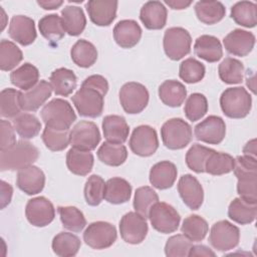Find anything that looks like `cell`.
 <instances>
[{
	"instance_id": "6da1fadb",
	"label": "cell",
	"mask_w": 257,
	"mask_h": 257,
	"mask_svg": "<svg viewBox=\"0 0 257 257\" xmlns=\"http://www.w3.org/2000/svg\"><path fill=\"white\" fill-rule=\"evenodd\" d=\"M39 156L38 149L27 141H17L10 148L0 151V170L20 171L31 166Z\"/></svg>"
},
{
	"instance_id": "7a4b0ae2",
	"label": "cell",
	"mask_w": 257,
	"mask_h": 257,
	"mask_svg": "<svg viewBox=\"0 0 257 257\" xmlns=\"http://www.w3.org/2000/svg\"><path fill=\"white\" fill-rule=\"evenodd\" d=\"M40 115L45 126L59 131H68L76 120V114L71 104L62 98H53L46 103L42 107Z\"/></svg>"
},
{
	"instance_id": "3957f363",
	"label": "cell",
	"mask_w": 257,
	"mask_h": 257,
	"mask_svg": "<svg viewBox=\"0 0 257 257\" xmlns=\"http://www.w3.org/2000/svg\"><path fill=\"white\" fill-rule=\"evenodd\" d=\"M220 106L226 116L230 118H244L251 110L252 97L242 86L229 87L220 96Z\"/></svg>"
},
{
	"instance_id": "277c9868",
	"label": "cell",
	"mask_w": 257,
	"mask_h": 257,
	"mask_svg": "<svg viewBox=\"0 0 257 257\" xmlns=\"http://www.w3.org/2000/svg\"><path fill=\"white\" fill-rule=\"evenodd\" d=\"M163 144L170 150H182L192 141L193 132L191 125L183 118L174 117L168 119L161 127Z\"/></svg>"
},
{
	"instance_id": "5b68a950",
	"label": "cell",
	"mask_w": 257,
	"mask_h": 257,
	"mask_svg": "<svg viewBox=\"0 0 257 257\" xmlns=\"http://www.w3.org/2000/svg\"><path fill=\"white\" fill-rule=\"evenodd\" d=\"M104 95L89 86H83L71 96L72 102L81 116L85 117H98L103 110Z\"/></svg>"
},
{
	"instance_id": "8992f818",
	"label": "cell",
	"mask_w": 257,
	"mask_h": 257,
	"mask_svg": "<svg viewBox=\"0 0 257 257\" xmlns=\"http://www.w3.org/2000/svg\"><path fill=\"white\" fill-rule=\"evenodd\" d=\"M119 101L126 113L142 112L149 103L150 94L147 87L136 81L124 83L119 89Z\"/></svg>"
},
{
	"instance_id": "52a82bcc",
	"label": "cell",
	"mask_w": 257,
	"mask_h": 257,
	"mask_svg": "<svg viewBox=\"0 0 257 257\" xmlns=\"http://www.w3.org/2000/svg\"><path fill=\"white\" fill-rule=\"evenodd\" d=\"M192 37L183 27H171L164 34V50L172 60H180L191 51Z\"/></svg>"
},
{
	"instance_id": "ba28073f",
	"label": "cell",
	"mask_w": 257,
	"mask_h": 257,
	"mask_svg": "<svg viewBox=\"0 0 257 257\" xmlns=\"http://www.w3.org/2000/svg\"><path fill=\"white\" fill-rule=\"evenodd\" d=\"M148 218L153 228L163 234L177 231L181 221L178 211L172 205L165 202H157L150 209Z\"/></svg>"
},
{
	"instance_id": "9c48e42d",
	"label": "cell",
	"mask_w": 257,
	"mask_h": 257,
	"mask_svg": "<svg viewBox=\"0 0 257 257\" xmlns=\"http://www.w3.org/2000/svg\"><path fill=\"white\" fill-rule=\"evenodd\" d=\"M240 241V230L227 220L216 222L209 235V242L214 249L225 252L234 249Z\"/></svg>"
},
{
	"instance_id": "30bf717a",
	"label": "cell",
	"mask_w": 257,
	"mask_h": 257,
	"mask_svg": "<svg viewBox=\"0 0 257 257\" xmlns=\"http://www.w3.org/2000/svg\"><path fill=\"white\" fill-rule=\"evenodd\" d=\"M117 233L115 227L104 221L90 223L83 232V241L90 248L102 250L110 247L116 240Z\"/></svg>"
},
{
	"instance_id": "8fae6325",
	"label": "cell",
	"mask_w": 257,
	"mask_h": 257,
	"mask_svg": "<svg viewBox=\"0 0 257 257\" xmlns=\"http://www.w3.org/2000/svg\"><path fill=\"white\" fill-rule=\"evenodd\" d=\"M99 142V130L92 121L80 120L69 133V143L71 147L81 151H93Z\"/></svg>"
},
{
	"instance_id": "7c38bea8",
	"label": "cell",
	"mask_w": 257,
	"mask_h": 257,
	"mask_svg": "<svg viewBox=\"0 0 257 257\" xmlns=\"http://www.w3.org/2000/svg\"><path fill=\"white\" fill-rule=\"evenodd\" d=\"M149 231L147 218L137 212L124 214L119 221V233L122 240L128 244L142 243Z\"/></svg>"
},
{
	"instance_id": "4fadbf2b",
	"label": "cell",
	"mask_w": 257,
	"mask_h": 257,
	"mask_svg": "<svg viewBox=\"0 0 257 257\" xmlns=\"http://www.w3.org/2000/svg\"><path fill=\"white\" fill-rule=\"evenodd\" d=\"M132 152L140 157L153 156L159 148V139L154 127L142 124L137 126L128 142Z\"/></svg>"
},
{
	"instance_id": "5bb4252c",
	"label": "cell",
	"mask_w": 257,
	"mask_h": 257,
	"mask_svg": "<svg viewBox=\"0 0 257 257\" xmlns=\"http://www.w3.org/2000/svg\"><path fill=\"white\" fill-rule=\"evenodd\" d=\"M25 216L31 225L45 227L54 220L55 209L47 198L40 196L32 198L27 202Z\"/></svg>"
},
{
	"instance_id": "9a60e30c",
	"label": "cell",
	"mask_w": 257,
	"mask_h": 257,
	"mask_svg": "<svg viewBox=\"0 0 257 257\" xmlns=\"http://www.w3.org/2000/svg\"><path fill=\"white\" fill-rule=\"evenodd\" d=\"M194 134L198 141L209 145H218L225 138L226 123L218 115H209L195 126Z\"/></svg>"
},
{
	"instance_id": "2e32d148",
	"label": "cell",
	"mask_w": 257,
	"mask_h": 257,
	"mask_svg": "<svg viewBox=\"0 0 257 257\" xmlns=\"http://www.w3.org/2000/svg\"><path fill=\"white\" fill-rule=\"evenodd\" d=\"M178 192L183 202L191 210H198L204 201V190L196 177L183 175L178 182Z\"/></svg>"
},
{
	"instance_id": "e0dca14e",
	"label": "cell",
	"mask_w": 257,
	"mask_h": 257,
	"mask_svg": "<svg viewBox=\"0 0 257 257\" xmlns=\"http://www.w3.org/2000/svg\"><path fill=\"white\" fill-rule=\"evenodd\" d=\"M117 1L89 0L85 4L89 19L97 26H108L116 17Z\"/></svg>"
},
{
	"instance_id": "ac0fdd59",
	"label": "cell",
	"mask_w": 257,
	"mask_h": 257,
	"mask_svg": "<svg viewBox=\"0 0 257 257\" xmlns=\"http://www.w3.org/2000/svg\"><path fill=\"white\" fill-rule=\"evenodd\" d=\"M255 35L243 29H234L223 39L225 49L235 56L248 55L255 45Z\"/></svg>"
},
{
	"instance_id": "d6986e66",
	"label": "cell",
	"mask_w": 257,
	"mask_h": 257,
	"mask_svg": "<svg viewBox=\"0 0 257 257\" xmlns=\"http://www.w3.org/2000/svg\"><path fill=\"white\" fill-rule=\"evenodd\" d=\"M8 33L13 40L23 46L32 44L37 37L34 20L25 15H15L11 18Z\"/></svg>"
},
{
	"instance_id": "ffe728a7",
	"label": "cell",
	"mask_w": 257,
	"mask_h": 257,
	"mask_svg": "<svg viewBox=\"0 0 257 257\" xmlns=\"http://www.w3.org/2000/svg\"><path fill=\"white\" fill-rule=\"evenodd\" d=\"M52 87L46 80H39L38 83L26 91H20L19 103L22 110L35 111L42 106L51 96Z\"/></svg>"
},
{
	"instance_id": "44dd1931",
	"label": "cell",
	"mask_w": 257,
	"mask_h": 257,
	"mask_svg": "<svg viewBox=\"0 0 257 257\" xmlns=\"http://www.w3.org/2000/svg\"><path fill=\"white\" fill-rule=\"evenodd\" d=\"M17 187L27 195H36L40 193L45 185V175L41 169L36 166H29L17 174Z\"/></svg>"
},
{
	"instance_id": "7402d4cb",
	"label": "cell",
	"mask_w": 257,
	"mask_h": 257,
	"mask_svg": "<svg viewBox=\"0 0 257 257\" xmlns=\"http://www.w3.org/2000/svg\"><path fill=\"white\" fill-rule=\"evenodd\" d=\"M168 11L160 1L146 2L140 11V19L147 29L160 30L167 23Z\"/></svg>"
},
{
	"instance_id": "603a6c76",
	"label": "cell",
	"mask_w": 257,
	"mask_h": 257,
	"mask_svg": "<svg viewBox=\"0 0 257 257\" xmlns=\"http://www.w3.org/2000/svg\"><path fill=\"white\" fill-rule=\"evenodd\" d=\"M141 37L142 28L135 20H120L113 28V39L121 48H133L139 43Z\"/></svg>"
},
{
	"instance_id": "cb8c5ba5",
	"label": "cell",
	"mask_w": 257,
	"mask_h": 257,
	"mask_svg": "<svg viewBox=\"0 0 257 257\" xmlns=\"http://www.w3.org/2000/svg\"><path fill=\"white\" fill-rule=\"evenodd\" d=\"M178 175L177 167L170 161H162L155 164L150 171V183L159 190L171 188Z\"/></svg>"
},
{
	"instance_id": "d4e9b609",
	"label": "cell",
	"mask_w": 257,
	"mask_h": 257,
	"mask_svg": "<svg viewBox=\"0 0 257 257\" xmlns=\"http://www.w3.org/2000/svg\"><path fill=\"white\" fill-rule=\"evenodd\" d=\"M102 132L107 142L123 144L127 140L130 127L123 116L109 114L102 119Z\"/></svg>"
},
{
	"instance_id": "484cf974",
	"label": "cell",
	"mask_w": 257,
	"mask_h": 257,
	"mask_svg": "<svg viewBox=\"0 0 257 257\" xmlns=\"http://www.w3.org/2000/svg\"><path fill=\"white\" fill-rule=\"evenodd\" d=\"M195 54L207 62H217L223 56V48L220 40L213 35H201L194 44Z\"/></svg>"
},
{
	"instance_id": "4316f807",
	"label": "cell",
	"mask_w": 257,
	"mask_h": 257,
	"mask_svg": "<svg viewBox=\"0 0 257 257\" xmlns=\"http://www.w3.org/2000/svg\"><path fill=\"white\" fill-rule=\"evenodd\" d=\"M49 83L56 95L68 96L76 88L77 78L72 70L60 67L52 71Z\"/></svg>"
},
{
	"instance_id": "83f0119b",
	"label": "cell",
	"mask_w": 257,
	"mask_h": 257,
	"mask_svg": "<svg viewBox=\"0 0 257 257\" xmlns=\"http://www.w3.org/2000/svg\"><path fill=\"white\" fill-rule=\"evenodd\" d=\"M159 97L161 101L170 106V107H178L186 99L187 89L185 85L174 79L165 80L159 86Z\"/></svg>"
},
{
	"instance_id": "f1b7e54d",
	"label": "cell",
	"mask_w": 257,
	"mask_h": 257,
	"mask_svg": "<svg viewBox=\"0 0 257 257\" xmlns=\"http://www.w3.org/2000/svg\"><path fill=\"white\" fill-rule=\"evenodd\" d=\"M132 196L131 184L118 177L110 178L104 187V200L113 205H119L130 201Z\"/></svg>"
},
{
	"instance_id": "f546056e",
	"label": "cell",
	"mask_w": 257,
	"mask_h": 257,
	"mask_svg": "<svg viewBox=\"0 0 257 257\" xmlns=\"http://www.w3.org/2000/svg\"><path fill=\"white\" fill-rule=\"evenodd\" d=\"M94 158L92 153L71 148L66 154L67 169L74 175L86 176L93 167Z\"/></svg>"
},
{
	"instance_id": "4dcf8cb0",
	"label": "cell",
	"mask_w": 257,
	"mask_h": 257,
	"mask_svg": "<svg viewBox=\"0 0 257 257\" xmlns=\"http://www.w3.org/2000/svg\"><path fill=\"white\" fill-rule=\"evenodd\" d=\"M61 19L65 32L70 36L81 34L86 26L83 10L78 6L67 5L61 10Z\"/></svg>"
},
{
	"instance_id": "1f68e13d",
	"label": "cell",
	"mask_w": 257,
	"mask_h": 257,
	"mask_svg": "<svg viewBox=\"0 0 257 257\" xmlns=\"http://www.w3.org/2000/svg\"><path fill=\"white\" fill-rule=\"evenodd\" d=\"M195 13L202 23L212 25L224 18L226 8L220 1H198L195 4Z\"/></svg>"
},
{
	"instance_id": "d6a6232c",
	"label": "cell",
	"mask_w": 257,
	"mask_h": 257,
	"mask_svg": "<svg viewBox=\"0 0 257 257\" xmlns=\"http://www.w3.org/2000/svg\"><path fill=\"white\" fill-rule=\"evenodd\" d=\"M10 81L13 85L23 91L29 90L38 83L39 71L33 64L25 62L11 72Z\"/></svg>"
},
{
	"instance_id": "836d02e7",
	"label": "cell",
	"mask_w": 257,
	"mask_h": 257,
	"mask_svg": "<svg viewBox=\"0 0 257 257\" xmlns=\"http://www.w3.org/2000/svg\"><path fill=\"white\" fill-rule=\"evenodd\" d=\"M70 56L77 66L87 68L97 60V50L91 42L85 39H79L71 47Z\"/></svg>"
},
{
	"instance_id": "e575fe53",
	"label": "cell",
	"mask_w": 257,
	"mask_h": 257,
	"mask_svg": "<svg viewBox=\"0 0 257 257\" xmlns=\"http://www.w3.org/2000/svg\"><path fill=\"white\" fill-rule=\"evenodd\" d=\"M228 216L238 224H250L257 216V204H250L241 198H235L229 205Z\"/></svg>"
},
{
	"instance_id": "d590c367",
	"label": "cell",
	"mask_w": 257,
	"mask_h": 257,
	"mask_svg": "<svg viewBox=\"0 0 257 257\" xmlns=\"http://www.w3.org/2000/svg\"><path fill=\"white\" fill-rule=\"evenodd\" d=\"M97 158L104 165L118 167L125 162L127 150L122 144L105 142L97 150Z\"/></svg>"
},
{
	"instance_id": "8d00e7d4",
	"label": "cell",
	"mask_w": 257,
	"mask_h": 257,
	"mask_svg": "<svg viewBox=\"0 0 257 257\" xmlns=\"http://www.w3.org/2000/svg\"><path fill=\"white\" fill-rule=\"evenodd\" d=\"M81 246L80 239L68 232H60L52 240V250L59 257L75 256Z\"/></svg>"
},
{
	"instance_id": "74e56055",
	"label": "cell",
	"mask_w": 257,
	"mask_h": 257,
	"mask_svg": "<svg viewBox=\"0 0 257 257\" xmlns=\"http://www.w3.org/2000/svg\"><path fill=\"white\" fill-rule=\"evenodd\" d=\"M231 18L239 25L253 28L257 24V5L251 1H240L231 8Z\"/></svg>"
},
{
	"instance_id": "f35d334b",
	"label": "cell",
	"mask_w": 257,
	"mask_h": 257,
	"mask_svg": "<svg viewBox=\"0 0 257 257\" xmlns=\"http://www.w3.org/2000/svg\"><path fill=\"white\" fill-rule=\"evenodd\" d=\"M38 28L41 35L50 43H56L65 35L62 19L57 14L43 16L38 22Z\"/></svg>"
},
{
	"instance_id": "ab89813d",
	"label": "cell",
	"mask_w": 257,
	"mask_h": 257,
	"mask_svg": "<svg viewBox=\"0 0 257 257\" xmlns=\"http://www.w3.org/2000/svg\"><path fill=\"white\" fill-rule=\"evenodd\" d=\"M12 124L15 132L24 140L35 138L41 130L40 120L34 114L28 112H21L18 114L13 118Z\"/></svg>"
},
{
	"instance_id": "60d3db41",
	"label": "cell",
	"mask_w": 257,
	"mask_h": 257,
	"mask_svg": "<svg viewBox=\"0 0 257 257\" xmlns=\"http://www.w3.org/2000/svg\"><path fill=\"white\" fill-rule=\"evenodd\" d=\"M218 73L223 82L227 84H238L243 81L244 65L236 58L227 57L219 64Z\"/></svg>"
},
{
	"instance_id": "b9f144b4",
	"label": "cell",
	"mask_w": 257,
	"mask_h": 257,
	"mask_svg": "<svg viewBox=\"0 0 257 257\" xmlns=\"http://www.w3.org/2000/svg\"><path fill=\"white\" fill-rule=\"evenodd\" d=\"M181 231L190 241L200 242L206 237L209 226L207 221L201 216L190 215L183 221Z\"/></svg>"
},
{
	"instance_id": "7bdbcfd3",
	"label": "cell",
	"mask_w": 257,
	"mask_h": 257,
	"mask_svg": "<svg viewBox=\"0 0 257 257\" xmlns=\"http://www.w3.org/2000/svg\"><path fill=\"white\" fill-rule=\"evenodd\" d=\"M23 59L20 48L10 40L2 39L0 42V69L10 71L14 69Z\"/></svg>"
},
{
	"instance_id": "ee69618b",
	"label": "cell",
	"mask_w": 257,
	"mask_h": 257,
	"mask_svg": "<svg viewBox=\"0 0 257 257\" xmlns=\"http://www.w3.org/2000/svg\"><path fill=\"white\" fill-rule=\"evenodd\" d=\"M234 168V158L226 153L214 151L205 164V172L212 176L229 174Z\"/></svg>"
},
{
	"instance_id": "f6af8a7d",
	"label": "cell",
	"mask_w": 257,
	"mask_h": 257,
	"mask_svg": "<svg viewBox=\"0 0 257 257\" xmlns=\"http://www.w3.org/2000/svg\"><path fill=\"white\" fill-rule=\"evenodd\" d=\"M57 212L60 217L62 226L74 233L80 232L86 225L83 213L73 206H59Z\"/></svg>"
},
{
	"instance_id": "bcb514c9",
	"label": "cell",
	"mask_w": 257,
	"mask_h": 257,
	"mask_svg": "<svg viewBox=\"0 0 257 257\" xmlns=\"http://www.w3.org/2000/svg\"><path fill=\"white\" fill-rule=\"evenodd\" d=\"M20 91L14 88H4L0 92V114L2 117L14 118L21 113L19 103Z\"/></svg>"
},
{
	"instance_id": "7dc6e473",
	"label": "cell",
	"mask_w": 257,
	"mask_h": 257,
	"mask_svg": "<svg viewBox=\"0 0 257 257\" xmlns=\"http://www.w3.org/2000/svg\"><path fill=\"white\" fill-rule=\"evenodd\" d=\"M157 202H159V196L153 188L149 186H144L136 190L134 197V209L143 217H149L150 209Z\"/></svg>"
},
{
	"instance_id": "c3c4849f",
	"label": "cell",
	"mask_w": 257,
	"mask_h": 257,
	"mask_svg": "<svg viewBox=\"0 0 257 257\" xmlns=\"http://www.w3.org/2000/svg\"><path fill=\"white\" fill-rule=\"evenodd\" d=\"M214 150L202 146L200 144H193L186 154V164L190 170L201 174L205 172V164L209 156Z\"/></svg>"
},
{
	"instance_id": "681fc988",
	"label": "cell",
	"mask_w": 257,
	"mask_h": 257,
	"mask_svg": "<svg viewBox=\"0 0 257 257\" xmlns=\"http://www.w3.org/2000/svg\"><path fill=\"white\" fill-rule=\"evenodd\" d=\"M205 66L199 60L189 57L181 62L179 67V76L187 83H197L205 76Z\"/></svg>"
},
{
	"instance_id": "f907efd6",
	"label": "cell",
	"mask_w": 257,
	"mask_h": 257,
	"mask_svg": "<svg viewBox=\"0 0 257 257\" xmlns=\"http://www.w3.org/2000/svg\"><path fill=\"white\" fill-rule=\"evenodd\" d=\"M105 183L98 175H91L84 185V199L89 206H98L104 199Z\"/></svg>"
},
{
	"instance_id": "816d5d0a",
	"label": "cell",
	"mask_w": 257,
	"mask_h": 257,
	"mask_svg": "<svg viewBox=\"0 0 257 257\" xmlns=\"http://www.w3.org/2000/svg\"><path fill=\"white\" fill-rule=\"evenodd\" d=\"M186 117L191 121L201 119L208 111V100L202 93H192L185 102L184 107Z\"/></svg>"
},
{
	"instance_id": "f5cc1de1",
	"label": "cell",
	"mask_w": 257,
	"mask_h": 257,
	"mask_svg": "<svg viewBox=\"0 0 257 257\" xmlns=\"http://www.w3.org/2000/svg\"><path fill=\"white\" fill-rule=\"evenodd\" d=\"M69 133L68 131H59L45 126L42 133V141L45 147L52 152L63 151L70 144Z\"/></svg>"
},
{
	"instance_id": "db71d44e",
	"label": "cell",
	"mask_w": 257,
	"mask_h": 257,
	"mask_svg": "<svg viewBox=\"0 0 257 257\" xmlns=\"http://www.w3.org/2000/svg\"><path fill=\"white\" fill-rule=\"evenodd\" d=\"M192 245V241H190L184 234H177L167 240L165 254L168 257L189 256V251Z\"/></svg>"
},
{
	"instance_id": "11a10c76",
	"label": "cell",
	"mask_w": 257,
	"mask_h": 257,
	"mask_svg": "<svg viewBox=\"0 0 257 257\" xmlns=\"http://www.w3.org/2000/svg\"><path fill=\"white\" fill-rule=\"evenodd\" d=\"M237 193L239 198L250 204H257V176L238 179Z\"/></svg>"
},
{
	"instance_id": "9f6ffc18",
	"label": "cell",
	"mask_w": 257,
	"mask_h": 257,
	"mask_svg": "<svg viewBox=\"0 0 257 257\" xmlns=\"http://www.w3.org/2000/svg\"><path fill=\"white\" fill-rule=\"evenodd\" d=\"M234 175L239 178L257 176V159L249 156H238L234 159Z\"/></svg>"
},
{
	"instance_id": "6f0895ef",
	"label": "cell",
	"mask_w": 257,
	"mask_h": 257,
	"mask_svg": "<svg viewBox=\"0 0 257 257\" xmlns=\"http://www.w3.org/2000/svg\"><path fill=\"white\" fill-rule=\"evenodd\" d=\"M0 151H4L13 146L17 141L15 137V128L8 120H0Z\"/></svg>"
},
{
	"instance_id": "680465c9",
	"label": "cell",
	"mask_w": 257,
	"mask_h": 257,
	"mask_svg": "<svg viewBox=\"0 0 257 257\" xmlns=\"http://www.w3.org/2000/svg\"><path fill=\"white\" fill-rule=\"evenodd\" d=\"M83 86H89L94 89H97L100 91L103 95H105L108 91V82L105 77L99 74H92L88 77H86L83 82L81 83Z\"/></svg>"
},
{
	"instance_id": "91938a15",
	"label": "cell",
	"mask_w": 257,
	"mask_h": 257,
	"mask_svg": "<svg viewBox=\"0 0 257 257\" xmlns=\"http://www.w3.org/2000/svg\"><path fill=\"white\" fill-rule=\"evenodd\" d=\"M12 194H13V189H12L11 185L2 180L1 181V194H0L1 209H4L6 206H8L10 204Z\"/></svg>"
},
{
	"instance_id": "94428289",
	"label": "cell",
	"mask_w": 257,
	"mask_h": 257,
	"mask_svg": "<svg viewBox=\"0 0 257 257\" xmlns=\"http://www.w3.org/2000/svg\"><path fill=\"white\" fill-rule=\"evenodd\" d=\"M189 256H207V257H215L216 253L210 249L209 247L205 245H192L190 251H189Z\"/></svg>"
},
{
	"instance_id": "6125c7cd",
	"label": "cell",
	"mask_w": 257,
	"mask_h": 257,
	"mask_svg": "<svg viewBox=\"0 0 257 257\" xmlns=\"http://www.w3.org/2000/svg\"><path fill=\"white\" fill-rule=\"evenodd\" d=\"M165 4L169 5L172 9L174 10H182V9H186L187 7H189L192 4V1H183V0H173V1H165Z\"/></svg>"
},
{
	"instance_id": "be15d7a7",
	"label": "cell",
	"mask_w": 257,
	"mask_h": 257,
	"mask_svg": "<svg viewBox=\"0 0 257 257\" xmlns=\"http://www.w3.org/2000/svg\"><path fill=\"white\" fill-rule=\"evenodd\" d=\"M37 4L42 7L44 10H54L59 8L62 4L63 1L60 0H52V1H37Z\"/></svg>"
},
{
	"instance_id": "e7e4bbea",
	"label": "cell",
	"mask_w": 257,
	"mask_h": 257,
	"mask_svg": "<svg viewBox=\"0 0 257 257\" xmlns=\"http://www.w3.org/2000/svg\"><path fill=\"white\" fill-rule=\"evenodd\" d=\"M243 153L245 156H249L252 158H256V153H257V149H256V140L253 139L251 141H249L245 147L243 148Z\"/></svg>"
}]
</instances>
